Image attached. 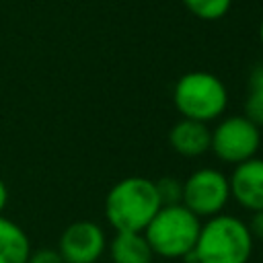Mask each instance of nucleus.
<instances>
[{"label":"nucleus","mask_w":263,"mask_h":263,"mask_svg":"<svg viewBox=\"0 0 263 263\" xmlns=\"http://www.w3.org/2000/svg\"><path fill=\"white\" fill-rule=\"evenodd\" d=\"M160 208L154 181L146 177H125L105 197V218L115 232H144Z\"/></svg>","instance_id":"obj_1"},{"label":"nucleus","mask_w":263,"mask_h":263,"mask_svg":"<svg viewBox=\"0 0 263 263\" xmlns=\"http://www.w3.org/2000/svg\"><path fill=\"white\" fill-rule=\"evenodd\" d=\"M253 245L247 222L230 214H216L201 224L193 251L197 263H249Z\"/></svg>","instance_id":"obj_2"},{"label":"nucleus","mask_w":263,"mask_h":263,"mask_svg":"<svg viewBox=\"0 0 263 263\" xmlns=\"http://www.w3.org/2000/svg\"><path fill=\"white\" fill-rule=\"evenodd\" d=\"M201 222L183 203L162 205L144 230L154 255L166 259H183L195 249Z\"/></svg>","instance_id":"obj_3"},{"label":"nucleus","mask_w":263,"mask_h":263,"mask_svg":"<svg viewBox=\"0 0 263 263\" xmlns=\"http://www.w3.org/2000/svg\"><path fill=\"white\" fill-rule=\"evenodd\" d=\"M173 103L185 119L208 123L226 111L228 90L216 74L195 70L177 80L173 88Z\"/></svg>","instance_id":"obj_4"},{"label":"nucleus","mask_w":263,"mask_h":263,"mask_svg":"<svg viewBox=\"0 0 263 263\" xmlns=\"http://www.w3.org/2000/svg\"><path fill=\"white\" fill-rule=\"evenodd\" d=\"M261 129L245 115H228L212 129L210 150L228 164H240L257 154Z\"/></svg>","instance_id":"obj_5"},{"label":"nucleus","mask_w":263,"mask_h":263,"mask_svg":"<svg viewBox=\"0 0 263 263\" xmlns=\"http://www.w3.org/2000/svg\"><path fill=\"white\" fill-rule=\"evenodd\" d=\"M230 199L228 177L212 166L193 171L183 181V199L181 203L195 214L197 218H212L222 214Z\"/></svg>","instance_id":"obj_6"},{"label":"nucleus","mask_w":263,"mask_h":263,"mask_svg":"<svg viewBox=\"0 0 263 263\" xmlns=\"http://www.w3.org/2000/svg\"><path fill=\"white\" fill-rule=\"evenodd\" d=\"M105 251V230L90 220H78L68 224L58 240V253L66 263H97Z\"/></svg>","instance_id":"obj_7"},{"label":"nucleus","mask_w":263,"mask_h":263,"mask_svg":"<svg viewBox=\"0 0 263 263\" xmlns=\"http://www.w3.org/2000/svg\"><path fill=\"white\" fill-rule=\"evenodd\" d=\"M228 185L230 197H234L240 208L249 212L263 210V158L253 156L240 164H234Z\"/></svg>","instance_id":"obj_8"},{"label":"nucleus","mask_w":263,"mask_h":263,"mask_svg":"<svg viewBox=\"0 0 263 263\" xmlns=\"http://www.w3.org/2000/svg\"><path fill=\"white\" fill-rule=\"evenodd\" d=\"M168 142L173 146V150L181 156H201L210 150V142H212V129L208 127V123L201 121H193V119H185L181 117L168 134Z\"/></svg>","instance_id":"obj_9"},{"label":"nucleus","mask_w":263,"mask_h":263,"mask_svg":"<svg viewBox=\"0 0 263 263\" xmlns=\"http://www.w3.org/2000/svg\"><path fill=\"white\" fill-rule=\"evenodd\" d=\"M31 251V238L25 228L6 216H0V263H27Z\"/></svg>","instance_id":"obj_10"},{"label":"nucleus","mask_w":263,"mask_h":263,"mask_svg":"<svg viewBox=\"0 0 263 263\" xmlns=\"http://www.w3.org/2000/svg\"><path fill=\"white\" fill-rule=\"evenodd\" d=\"M113 263H152V249L144 232H115L107 242Z\"/></svg>","instance_id":"obj_11"},{"label":"nucleus","mask_w":263,"mask_h":263,"mask_svg":"<svg viewBox=\"0 0 263 263\" xmlns=\"http://www.w3.org/2000/svg\"><path fill=\"white\" fill-rule=\"evenodd\" d=\"M183 4L189 8L191 14L203 21H216L228 12L232 0H183Z\"/></svg>","instance_id":"obj_12"},{"label":"nucleus","mask_w":263,"mask_h":263,"mask_svg":"<svg viewBox=\"0 0 263 263\" xmlns=\"http://www.w3.org/2000/svg\"><path fill=\"white\" fill-rule=\"evenodd\" d=\"M156 193L160 197L162 205H177L183 199V181H179L177 177H162L158 181H154Z\"/></svg>","instance_id":"obj_13"},{"label":"nucleus","mask_w":263,"mask_h":263,"mask_svg":"<svg viewBox=\"0 0 263 263\" xmlns=\"http://www.w3.org/2000/svg\"><path fill=\"white\" fill-rule=\"evenodd\" d=\"M245 117L255 125H263V90H249L245 101Z\"/></svg>","instance_id":"obj_14"},{"label":"nucleus","mask_w":263,"mask_h":263,"mask_svg":"<svg viewBox=\"0 0 263 263\" xmlns=\"http://www.w3.org/2000/svg\"><path fill=\"white\" fill-rule=\"evenodd\" d=\"M27 263H66V261L62 259V255L58 253V249L43 247V249L31 251V255H29V261H27Z\"/></svg>","instance_id":"obj_15"},{"label":"nucleus","mask_w":263,"mask_h":263,"mask_svg":"<svg viewBox=\"0 0 263 263\" xmlns=\"http://www.w3.org/2000/svg\"><path fill=\"white\" fill-rule=\"evenodd\" d=\"M247 226H249V230H251L253 238H257V240H263V210H259V212H253V216H251V222H249Z\"/></svg>","instance_id":"obj_16"},{"label":"nucleus","mask_w":263,"mask_h":263,"mask_svg":"<svg viewBox=\"0 0 263 263\" xmlns=\"http://www.w3.org/2000/svg\"><path fill=\"white\" fill-rule=\"evenodd\" d=\"M249 90H263V62L257 64L249 74Z\"/></svg>","instance_id":"obj_17"},{"label":"nucleus","mask_w":263,"mask_h":263,"mask_svg":"<svg viewBox=\"0 0 263 263\" xmlns=\"http://www.w3.org/2000/svg\"><path fill=\"white\" fill-rule=\"evenodd\" d=\"M6 205H8V187H6V183L0 179V216L4 214Z\"/></svg>","instance_id":"obj_18"},{"label":"nucleus","mask_w":263,"mask_h":263,"mask_svg":"<svg viewBox=\"0 0 263 263\" xmlns=\"http://www.w3.org/2000/svg\"><path fill=\"white\" fill-rule=\"evenodd\" d=\"M259 39H261V45H263V18H261V25H259Z\"/></svg>","instance_id":"obj_19"}]
</instances>
